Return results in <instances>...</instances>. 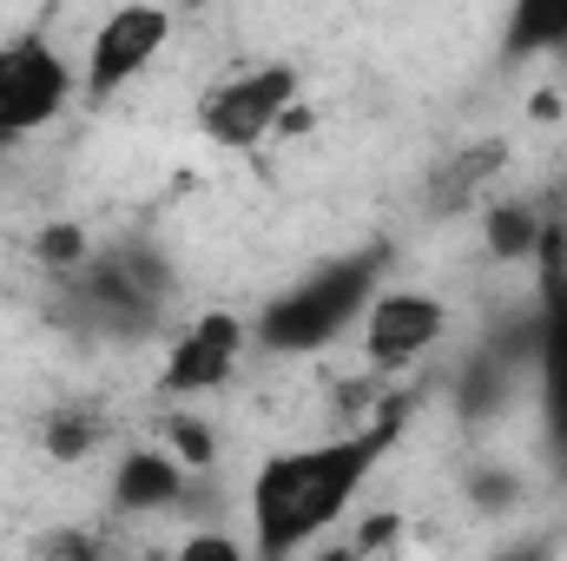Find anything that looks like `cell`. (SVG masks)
Returning <instances> with one entry per match:
<instances>
[{
    "label": "cell",
    "mask_w": 567,
    "mask_h": 561,
    "mask_svg": "<svg viewBox=\"0 0 567 561\" xmlns=\"http://www.w3.org/2000/svg\"><path fill=\"white\" fill-rule=\"evenodd\" d=\"M383 290V252L363 258H330L310 278H297L290 290H278L258 317V344L284 350V357H310L323 344H337L350 324H363V310Z\"/></svg>",
    "instance_id": "2"
},
{
    "label": "cell",
    "mask_w": 567,
    "mask_h": 561,
    "mask_svg": "<svg viewBox=\"0 0 567 561\" xmlns=\"http://www.w3.org/2000/svg\"><path fill=\"white\" fill-rule=\"evenodd\" d=\"M93 436H100L93 417H53L47 422V456H53V462H80V456L93 449Z\"/></svg>",
    "instance_id": "15"
},
{
    "label": "cell",
    "mask_w": 567,
    "mask_h": 561,
    "mask_svg": "<svg viewBox=\"0 0 567 561\" xmlns=\"http://www.w3.org/2000/svg\"><path fill=\"white\" fill-rule=\"evenodd\" d=\"M297 113V67L290 60H258L205 86L198 100V133L225 152H251Z\"/></svg>",
    "instance_id": "3"
},
{
    "label": "cell",
    "mask_w": 567,
    "mask_h": 561,
    "mask_svg": "<svg viewBox=\"0 0 567 561\" xmlns=\"http://www.w3.org/2000/svg\"><path fill=\"white\" fill-rule=\"evenodd\" d=\"M403 422H410V397L383 404L357 429L265 456L251 476V561H290L323 529H337L350 516V502L363 496V482L377 476V462L396 449Z\"/></svg>",
    "instance_id": "1"
},
{
    "label": "cell",
    "mask_w": 567,
    "mask_h": 561,
    "mask_svg": "<svg viewBox=\"0 0 567 561\" xmlns=\"http://www.w3.org/2000/svg\"><path fill=\"white\" fill-rule=\"evenodd\" d=\"M542 397H548L555 442L567 449V278L561 272H555V290H548V317H542Z\"/></svg>",
    "instance_id": "9"
},
{
    "label": "cell",
    "mask_w": 567,
    "mask_h": 561,
    "mask_svg": "<svg viewBox=\"0 0 567 561\" xmlns=\"http://www.w3.org/2000/svg\"><path fill=\"white\" fill-rule=\"evenodd\" d=\"M245 337H251L245 317H231V310H198V317L172 337L158 390H165V397H205V390H218V384L238 370Z\"/></svg>",
    "instance_id": "6"
},
{
    "label": "cell",
    "mask_w": 567,
    "mask_h": 561,
    "mask_svg": "<svg viewBox=\"0 0 567 561\" xmlns=\"http://www.w3.org/2000/svg\"><path fill=\"white\" fill-rule=\"evenodd\" d=\"M185 482H192V469H178L165 449H133L113 476V502L126 516H165L185 502Z\"/></svg>",
    "instance_id": "8"
},
{
    "label": "cell",
    "mask_w": 567,
    "mask_h": 561,
    "mask_svg": "<svg viewBox=\"0 0 567 561\" xmlns=\"http://www.w3.org/2000/svg\"><path fill=\"white\" fill-rule=\"evenodd\" d=\"M165 40H172V13H165V7H140V0H133V7H113V13L93 27V40H86L80 93H86V100L126 93L145 67L165 53Z\"/></svg>",
    "instance_id": "5"
},
{
    "label": "cell",
    "mask_w": 567,
    "mask_h": 561,
    "mask_svg": "<svg viewBox=\"0 0 567 561\" xmlns=\"http://www.w3.org/2000/svg\"><path fill=\"white\" fill-rule=\"evenodd\" d=\"M33 258H40L47 272H86V265H93V252H86V232H80V225H47V232L33 238Z\"/></svg>",
    "instance_id": "13"
},
{
    "label": "cell",
    "mask_w": 567,
    "mask_h": 561,
    "mask_svg": "<svg viewBox=\"0 0 567 561\" xmlns=\"http://www.w3.org/2000/svg\"><path fill=\"white\" fill-rule=\"evenodd\" d=\"M165 456H172L178 469L198 476V469H212L218 449H212V429H205L198 417H165Z\"/></svg>",
    "instance_id": "12"
},
{
    "label": "cell",
    "mask_w": 567,
    "mask_h": 561,
    "mask_svg": "<svg viewBox=\"0 0 567 561\" xmlns=\"http://www.w3.org/2000/svg\"><path fill=\"white\" fill-rule=\"evenodd\" d=\"M73 100V67L47 33L0 40V145L53 126Z\"/></svg>",
    "instance_id": "4"
},
{
    "label": "cell",
    "mask_w": 567,
    "mask_h": 561,
    "mask_svg": "<svg viewBox=\"0 0 567 561\" xmlns=\"http://www.w3.org/2000/svg\"><path fill=\"white\" fill-rule=\"evenodd\" d=\"M502 561H548V549H542V542H528V549H508Z\"/></svg>",
    "instance_id": "16"
},
{
    "label": "cell",
    "mask_w": 567,
    "mask_h": 561,
    "mask_svg": "<svg viewBox=\"0 0 567 561\" xmlns=\"http://www.w3.org/2000/svg\"><path fill=\"white\" fill-rule=\"evenodd\" d=\"M488 245H495L502 258H528V252L548 245V232H542V218H535L528 205H495V212H488Z\"/></svg>",
    "instance_id": "10"
},
{
    "label": "cell",
    "mask_w": 567,
    "mask_h": 561,
    "mask_svg": "<svg viewBox=\"0 0 567 561\" xmlns=\"http://www.w3.org/2000/svg\"><path fill=\"white\" fill-rule=\"evenodd\" d=\"M442 330H449L442 297H429V290H377V304L363 310V357L377 370H403V364H416L442 344Z\"/></svg>",
    "instance_id": "7"
},
{
    "label": "cell",
    "mask_w": 567,
    "mask_h": 561,
    "mask_svg": "<svg viewBox=\"0 0 567 561\" xmlns=\"http://www.w3.org/2000/svg\"><path fill=\"white\" fill-rule=\"evenodd\" d=\"M515 53H542V47H567V7H522L515 13V33H508Z\"/></svg>",
    "instance_id": "11"
},
{
    "label": "cell",
    "mask_w": 567,
    "mask_h": 561,
    "mask_svg": "<svg viewBox=\"0 0 567 561\" xmlns=\"http://www.w3.org/2000/svg\"><path fill=\"white\" fill-rule=\"evenodd\" d=\"M145 561H251V555H245V542L225 536V529H192L178 549H158V555H145Z\"/></svg>",
    "instance_id": "14"
}]
</instances>
